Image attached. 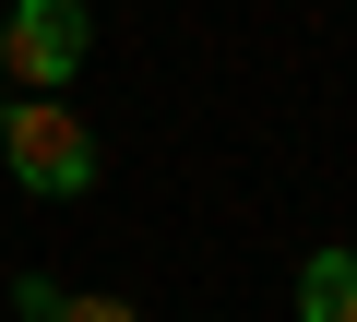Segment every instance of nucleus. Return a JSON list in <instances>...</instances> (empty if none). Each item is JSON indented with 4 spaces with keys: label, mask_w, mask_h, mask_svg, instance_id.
Returning <instances> with one entry per match:
<instances>
[{
    "label": "nucleus",
    "mask_w": 357,
    "mask_h": 322,
    "mask_svg": "<svg viewBox=\"0 0 357 322\" xmlns=\"http://www.w3.org/2000/svg\"><path fill=\"white\" fill-rule=\"evenodd\" d=\"M0 168L36 203H84L96 191V131L72 119V96H13L0 108Z\"/></svg>",
    "instance_id": "1"
},
{
    "label": "nucleus",
    "mask_w": 357,
    "mask_h": 322,
    "mask_svg": "<svg viewBox=\"0 0 357 322\" xmlns=\"http://www.w3.org/2000/svg\"><path fill=\"white\" fill-rule=\"evenodd\" d=\"M0 108H13V96H0Z\"/></svg>",
    "instance_id": "5"
},
{
    "label": "nucleus",
    "mask_w": 357,
    "mask_h": 322,
    "mask_svg": "<svg viewBox=\"0 0 357 322\" xmlns=\"http://www.w3.org/2000/svg\"><path fill=\"white\" fill-rule=\"evenodd\" d=\"M84 48H96V13H84V0H13V13H0V72H13L24 96H72Z\"/></svg>",
    "instance_id": "2"
},
{
    "label": "nucleus",
    "mask_w": 357,
    "mask_h": 322,
    "mask_svg": "<svg viewBox=\"0 0 357 322\" xmlns=\"http://www.w3.org/2000/svg\"><path fill=\"white\" fill-rule=\"evenodd\" d=\"M48 322H143V310H131V298H60Z\"/></svg>",
    "instance_id": "4"
},
{
    "label": "nucleus",
    "mask_w": 357,
    "mask_h": 322,
    "mask_svg": "<svg viewBox=\"0 0 357 322\" xmlns=\"http://www.w3.org/2000/svg\"><path fill=\"white\" fill-rule=\"evenodd\" d=\"M298 322H357V251L345 239L298 263Z\"/></svg>",
    "instance_id": "3"
}]
</instances>
